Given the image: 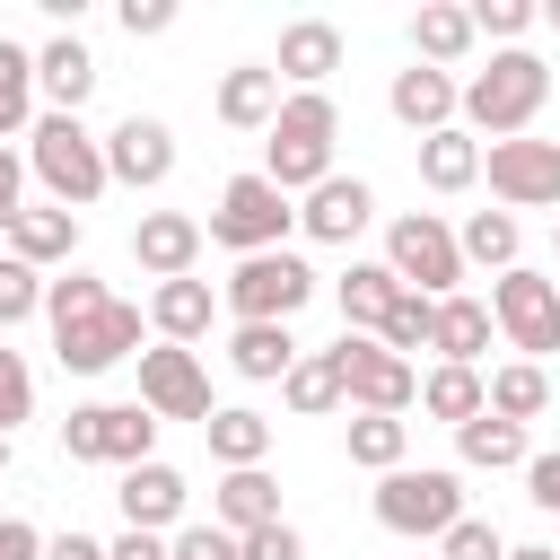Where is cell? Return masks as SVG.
I'll return each instance as SVG.
<instances>
[{
  "mask_svg": "<svg viewBox=\"0 0 560 560\" xmlns=\"http://www.w3.org/2000/svg\"><path fill=\"white\" fill-rule=\"evenodd\" d=\"M332 140H341V105L324 88H289L280 114H271V131H262V175L280 192H315L332 175Z\"/></svg>",
  "mask_w": 560,
  "mask_h": 560,
  "instance_id": "1",
  "label": "cell"
},
{
  "mask_svg": "<svg viewBox=\"0 0 560 560\" xmlns=\"http://www.w3.org/2000/svg\"><path fill=\"white\" fill-rule=\"evenodd\" d=\"M542 96H551V70H542V52L516 44V52H490V70L464 79L455 122H464V131H490V140H516V131H534Z\"/></svg>",
  "mask_w": 560,
  "mask_h": 560,
  "instance_id": "2",
  "label": "cell"
},
{
  "mask_svg": "<svg viewBox=\"0 0 560 560\" xmlns=\"http://www.w3.org/2000/svg\"><path fill=\"white\" fill-rule=\"evenodd\" d=\"M26 166H35V184L52 192V210H88V201L105 192V140H96L79 114H35Z\"/></svg>",
  "mask_w": 560,
  "mask_h": 560,
  "instance_id": "3",
  "label": "cell"
},
{
  "mask_svg": "<svg viewBox=\"0 0 560 560\" xmlns=\"http://www.w3.org/2000/svg\"><path fill=\"white\" fill-rule=\"evenodd\" d=\"M289 228H298V201H289L262 166H254V175H228V184H219V210L201 219V236L228 245L236 262H245V254H280Z\"/></svg>",
  "mask_w": 560,
  "mask_h": 560,
  "instance_id": "4",
  "label": "cell"
},
{
  "mask_svg": "<svg viewBox=\"0 0 560 560\" xmlns=\"http://www.w3.org/2000/svg\"><path fill=\"white\" fill-rule=\"evenodd\" d=\"M385 271H394L411 298H455V289H464V245H455V228H446L438 210H402V219L385 228Z\"/></svg>",
  "mask_w": 560,
  "mask_h": 560,
  "instance_id": "5",
  "label": "cell"
},
{
  "mask_svg": "<svg viewBox=\"0 0 560 560\" xmlns=\"http://www.w3.org/2000/svg\"><path fill=\"white\" fill-rule=\"evenodd\" d=\"M455 516H464V472H446V464L376 472V525H385V534H420V542H438Z\"/></svg>",
  "mask_w": 560,
  "mask_h": 560,
  "instance_id": "6",
  "label": "cell"
},
{
  "mask_svg": "<svg viewBox=\"0 0 560 560\" xmlns=\"http://www.w3.org/2000/svg\"><path fill=\"white\" fill-rule=\"evenodd\" d=\"M315 298V271H306V254H245L228 280H219V306L236 315V324H289L298 306Z\"/></svg>",
  "mask_w": 560,
  "mask_h": 560,
  "instance_id": "7",
  "label": "cell"
},
{
  "mask_svg": "<svg viewBox=\"0 0 560 560\" xmlns=\"http://www.w3.org/2000/svg\"><path fill=\"white\" fill-rule=\"evenodd\" d=\"M61 455H70V464H114V472H131V464L158 455V420H149L140 402H79V411L61 420Z\"/></svg>",
  "mask_w": 560,
  "mask_h": 560,
  "instance_id": "8",
  "label": "cell"
},
{
  "mask_svg": "<svg viewBox=\"0 0 560 560\" xmlns=\"http://www.w3.org/2000/svg\"><path fill=\"white\" fill-rule=\"evenodd\" d=\"M140 341H149V315H140L131 298H105V306H88V315L52 324V350H61V368H70V376H105V368L140 359Z\"/></svg>",
  "mask_w": 560,
  "mask_h": 560,
  "instance_id": "9",
  "label": "cell"
},
{
  "mask_svg": "<svg viewBox=\"0 0 560 560\" xmlns=\"http://www.w3.org/2000/svg\"><path fill=\"white\" fill-rule=\"evenodd\" d=\"M332 368H341V402H350V411H385V420H402V411L420 402V368L394 359V350L368 341V332H341V341H332Z\"/></svg>",
  "mask_w": 560,
  "mask_h": 560,
  "instance_id": "10",
  "label": "cell"
},
{
  "mask_svg": "<svg viewBox=\"0 0 560 560\" xmlns=\"http://www.w3.org/2000/svg\"><path fill=\"white\" fill-rule=\"evenodd\" d=\"M490 324L508 332L516 359L542 368V359L560 350V280H542V271H525V262L499 271V280H490Z\"/></svg>",
  "mask_w": 560,
  "mask_h": 560,
  "instance_id": "11",
  "label": "cell"
},
{
  "mask_svg": "<svg viewBox=\"0 0 560 560\" xmlns=\"http://www.w3.org/2000/svg\"><path fill=\"white\" fill-rule=\"evenodd\" d=\"M481 175H490V192L508 201V219H516V210H560V140H534V131L490 140V149H481Z\"/></svg>",
  "mask_w": 560,
  "mask_h": 560,
  "instance_id": "12",
  "label": "cell"
},
{
  "mask_svg": "<svg viewBox=\"0 0 560 560\" xmlns=\"http://www.w3.org/2000/svg\"><path fill=\"white\" fill-rule=\"evenodd\" d=\"M140 411H149V420H210L219 402H210L201 350H175V341L140 350Z\"/></svg>",
  "mask_w": 560,
  "mask_h": 560,
  "instance_id": "13",
  "label": "cell"
},
{
  "mask_svg": "<svg viewBox=\"0 0 560 560\" xmlns=\"http://www.w3.org/2000/svg\"><path fill=\"white\" fill-rule=\"evenodd\" d=\"M175 175V131L158 114H122L105 131V184H131V192H158Z\"/></svg>",
  "mask_w": 560,
  "mask_h": 560,
  "instance_id": "14",
  "label": "cell"
},
{
  "mask_svg": "<svg viewBox=\"0 0 560 560\" xmlns=\"http://www.w3.org/2000/svg\"><path fill=\"white\" fill-rule=\"evenodd\" d=\"M114 499H122V525H131V534H175V525H184V508H192V481H184L175 464H158V455H149V464H131V472H122V490H114Z\"/></svg>",
  "mask_w": 560,
  "mask_h": 560,
  "instance_id": "15",
  "label": "cell"
},
{
  "mask_svg": "<svg viewBox=\"0 0 560 560\" xmlns=\"http://www.w3.org/2000/svg\"><path fill=\"white\" fill-rule=\"evenodd\" d=\"M368 219H376V192H368L359 175H341V166H332V175H324V184L298 201V228H306L315 245H350Z\"/></svg>",
  "mask_w": 560,
  "mask_h": 560,
  "instance_id": "16",
  "label": "cell"
},
{
  "mask_svg": "<svg viewBox=\"0 0 560 560\" xmlns=\"http://www.w3.org/2000/svg\"><path fill=\"white\" fill-rule=\"evenodd\" d=\"M131 262H140L149 280H192V262H201V219H192V210H149V219L131 228Z\"/></svg>",
  "mask_w": 560,
  "mask_h": 560,
  "instance_id": "17",
  "label": "cell"
},
{
  "mask_svg": "<svg viewBox=\"0 0 560 560\" xmlns=\"http://www.w3.org/2000/svg\"><path fill=\"white\" fill-rule=\"evenodd\" d=\"M332 70H341V26H332V18H289L271 79H280V88H324Z\"/></svg>",
  "mask_w": 560,
  "mask_h": 560,
  "instance_id": "18",
  "label": "cell"
},
{
  "mask_svg": "<svg viewBox=\"0 0 560 560\" xmlns=\"http://www.w3.org/2000/svg\"><path fill=\"white\" fill-rule=\"evenodd\" d=\"M455 96H464V88H455V70H429V61H411V70H394V88H385V105H394V122H402V131H420V140L455 122Z\"/></svg>",
  "mask_w": 560,
  "mask_h": 560,
  "instance_id": "19",
  "label": "cell"
},
{
  "mask_svg": "<svg viewBox=\"0 0 560 560\" xmlns=\"http://www.w3.org/2000/svg\"><path fill=\"white\" fill-rule=\"evenodd\" d=\"M35 96H44V114H79V105L96 96V52H88L79 35H52V44L35 52Z\"/></svg>",
  "mask_w": 560,
  "mask_h": 560,
  "instance_id": "20",
  "label": "cell"
},
{
  "mask_svg": "<svg viewBox=\"0 0 560 560\" xmlns=\"http://www.w3.org/2000/svg\"><path fill=\"white\" fill-rule=\"evenodd\" d=\"M490 298H438V324H429V350H438V368H481V350H490Z\"/></svg>",
  "mask_w": 560,
  "mask_h": 560,
  "instance_id": "21",
  "label": "cell"
},
{
  "mask_svg": "<svg viewBox=\"0 0 560 560\" xmlns=\"http://www.w3.org/2000/svg\"><path fill=\"white\" fill-rule=\"evenodd\" d=\"M210 315H219L210 280H158V289H149V332L175 341V350H192V341L210 332Z\"/></svg>",
  "mask_w": 560,
  "mask_h": 560,
  "instance_id": "22",
  "label": "cell"
},
{
  "mask_svg": "<svg viewBox=\"0 0 560 560\" xmlns=\"http://www.w3.org/2000/svg\"><path fill=\"white\" fill-rule=\"evenodd\" d=\"M0 245H9L26 271H52V262H70V254H79V210H18Z\"/></svg>",
  "mask_w": 560,
  "mask_h": 560,
  "instance_id": "23",
  "label": "cell"
},
{
  "mask_svg": "<svg viewBox=\"0 0 560 560\" xmlns=\"http://www.w3.org/2000/svg\"><path fill=\"white\" fill-rule=\"evenodd\" d=\"M210 525H228V534H254V525H280V481L254 464V472H219V490H210Z\"/></svg>",
  "mask_w": 560,
  "mask_h": 560,
  "instance_id": "24",
  "label": "cell"
},
{
  "mask_svg": "<svg viewBox=\"0 0 560 560\" xmlns=\"http://www.w3.org/2000/svg\"><path fill=\"white\" fill-rule=\"evenodd\" d=\"M228 368H236L245 385H280V376L298 368V332H289V324H236V332H228Z\"/></svg>",
  "mask_w": 560,
  "mask_h": 560,
  "instance_id": "25",
  "label": "cell"
},
{
  "mask_svg": "<svg viewBox=\"0 0 560 560\" xmlns=\"http://www.w3.org/2000/svg\"><path fill=\"white\" fill-rule=\"evenodd\" d=\"M201 438H210V455H219L228 472H254V464L271 455V420H262L254 402H219V411L201 420Z\"/></svg>",
  "mask_w": 560,
  "mask_h": 560,
  "instance_id": "26",
  "label": "cell"
},
{
  "mask_svg": "<svg viewBox=\"0 0 560 560\" xmlns=\"http://www.w3.org/2000/svg\"><path fill=\"white\" fill-rule=\"evenodd\" d=\"M472 44H481V35H472V9H455V0H429V9L411 18V61H429V70H455Z\"/></svg>",
  "mask_w": 560,
  "mask_h": 560,
  "instance_id": "27",
  "label": "cell"
},
{
  "mask_svg": "<svg viewBox=\"0 0 560 560\" xmlns=\"http://www.w3.org/2000/svg\"><path fill=\"white\" fill-rule=\"evenodd\" d=\"M271 114H280V79H271V61H245V70L219 79V122H228V131H271Z\"/></svg>",
  "mask_w": 560,
  "mask_h": 560,
  "instance_id": "28",
  "label": "cell"
},
{
  "mask_svg": "<svg viewBox=\"0 0 560 560\" xmlns=\"http://www.w3.org/2000/svg\"><path fill=\"white\" fill-rule=\"evenodd\" d=\"M420 184H429V192H472V184H481V140H472L464 122L429 131V140H420Z\"/></svg>",
  "mask_w": 560,
  "mask_h": 560,
  "instance_id": "29",
  "label": "cell"
},
{
  "mask_svg": "<svg viewBox=\"0 0 560 560\" xmlns=\"http://www.w3.org/2000/svg\"><path fill=\"white\" fill-rule=\"evenodd\" d=\"M332 298H341V332H368V341H376V324H385V306L402 298V280H394L385 262H350Z\"/></svg>",
  "mask_w": 560,
  "mask_h": 560,
  "instance_id": "30",
  "label": "cell"
},
{
  "mask_svg": "<svg viewBox=\"0 0 560 560\" xmlns=\"http://www.w3.org/2000/svg\"><path fill=\"white\" fill-rule=\"evenodd\" d=\"M542 402H551V376H542L534 359H508V368L481 376V411H499V420H516V429H525Z\"/></svg>",
  "mask_w": 560,
  "mask_h": 560,
  "instance_id": "31",
  "label": "cell"
},
{
  "mask_svg": "<svg viewBox=\"0 0 560 560\" xmlns=\"http://www.w3.org/2000/svg\"><path fill=\"white\" fill-rule=\"evenodd\" d=\"M455 245H464V271L481 262V271H516V254H525V228L508 219V210H472L464 228H455Z\"/></svg>",
  "mask_w": 560,
  "mask_h": 560,
  "instance_id": "32",
  "label": "cell"
},
{
  "mask_svg": "<svg viewBox=\"0 0 560 560\" xmlns=\"http://www.w3.org/2000/svg\"><path fill=\"white\" fill-rule=\"evenodd\" d=\"M280 402H289L298 420H324V411H341V368H332V350H298V368L280 376Z\"/></svg>",
  "mask_w": 560,
  "mask_h": 560,
  "instance_id": "33",
  "label": "cell"
},
{
  "mask_svg": "<svg viewBox=\"0 0 560 560\" xmlns=\"http://www.w3.org/2000/svg\"><path fill=\"white\" fill-rule=\"evenodd\" d=\"M455 455H464L472 472H508V464H525L534 446H525V429H516V420L481 411V420H464V429H455Z\"/></svg>",
  "mask_w": 560,
  "mask_h": 560,
  "instance_id": "34",
  "label": "cell"
},
{
  "mask_svg": "<svg viewBox=\"0 0 560 560\" xmlns=\"http://www.w3.org/2000/svg\"><path fill=\"white\" fill-rule=\"evenodd\" d=\"M402 455H411V420L350 411V464H359V472H402Z\"/></svg>",
  "mask_w": 560,
  "mask_h": 560,
  "instance_id": "35",
  "label": "cell"
},
{
  "mask_svg": "<svg viewBox=\"0 0 560 560\" xmlns=\"http://www.w3.org/2000/svg\"><path fill=\"white\" fill-rule=\"evenodd\" d=\"M18 131H35V52L0 35V149Z\"/></svg>",
  "mask_w": 560,
  "mask_h": 560,
  "instance_id": "36",
  "label": "cell"
},
{
  "mask_svg": "<svg viewBox=\"0 0 560 560\" xmlns=\"http://www.w3.org/2000/svg\"><path fill=\"white\" fill-rule=\"evenodd\" d=\"M420 411L446 420V429L481 420V368H429V376H420Z\"/></svg>",
  "mask_w": 560,
  "mask_h": 560,
  "instance_id": "37",
  "label": "cell"
},
{
  "mask_svg": "<svg viewBox=\"0 0 560 560\" xmlns=\"http://www.w3.org/2000/svg\"><path fill=\"white\" fill-rule=\"evenodd\" d=\"M429 324H438V298H411V289H402V298L385 306V324H376V341H385L394 359H411V350H429Z\"/></svg>",
  "mask_w": 560,
  "mask_h": 560,
  "instance_id": "38",
  "label": "cell"
},
{
  "mask_svg": "<svg viewBox=\"0 0 560 560\" xmlns=\"http://www.w3.org/2000/svg\"><path fill=\"white\" fill-rule=\"evenodd\" d=\"M534 18H542V9H534V0H472V35H490V44H499V52H516V44H525V26H534Z\"/></svg>",
  "mask_w": 560,
  "mask_h": 560,
  "instance_id": "39",
  "label": "cell"
},
{
  "mask_svg": "<svg viewBox=\"0 0 560 560\" xmlns=\"http://www.w3.org/2000/svg\"><path fill=\"white\" fill-rule=\"evenodd\" d=\"M438 560H508V534H499L490 516H455V525L438 534Z\"/></svg>",
  "mask_w": 560,
  "mask_h": 560,
  "instance_id": "40",
  "label": "cell"
},
{
  "mask_svg": "<svg viewBox=\"0 0 560 560\" xmlns=\"http://www.w3.org/2000/svg\"><path fill=\"white\" fill-rule=\"evenodd\" d=\"M26 315H44V271H26L18 254H0V332L26 324Z\"/></svg>",
  "mask_w": 560,
  "mask_h": 560,
  "instance_id": "41",
  "label": "cell"
},
{
  "mask_svg": "<svg viewBox=\"0 0 560 560\" xmlns=\"http://www.w3.org/2000/svg\"><path fill=\"white\" fill-rule=\"evenodd\" d=\"M18 420H35V368L0 341V438H18Z\"/></svg>",
  "mask_w": 560,
  "mask_h": 560,
  "instance_id": "42",
  "label": "cell"
},
{
  "mask_svg": "<svg viewBox=\"0 0 560 560\" xmlns=\"http://www.w3.org/2000/svg\"><path fill=\"white\" fill-rule=\"evenodd\" d=\"M114 289L96 280V271H61V280H44V315L52 324H70V315H88V306H105Z\"/></svg>",
  "mask_w": 560,
  "mask_h": 560,
  "instance_id": "43",
  "label": "cell"
},
{
  "mask_svg": "<svg viewBox=\"0 0 560 560\" xmlns=\"http://www.w3.org/2000/svg\"><path fill=\"white\" fill-rule=\"evenodd\" d=\"M166 560H245L228 525H175L166 534Z\"/></svg>",
  "mask_w": 560,
  "mask_h": 560,
  "instance_id": "44",
  "label": "cell"
},
{
  "mask_svg": "<svg viewBox=\"0 0 560 560\" xmlns=\"http://www.w3.org/2000/svg\"><path fill=\"white\" fill-rule=\"evenodd\" d=\"M236 551H245V560H306V534L280 516V525H254V534H236Z\"/></svg>",
  "mask_w": 560,
  "mask_h": 560,
  "instance_id": "45",
  "label": "cell"
},
{
  "mask_svg": "<svg viewBox=\"0 0 560 560\" xmlns=\"http://www.w3.org/2000/svg\"><path fill=\"white\" fill-rule=\"evenodd\" d=\"M525 499H534L542 516H560V446H551V455H525Z\"/></svg>",
  "mask_w": 560,
  "mask_h": 560,
  "instance_id": "46",
  "label": "cell"
},
{
  "mask_svg": "<svg viewBox=\"0 0 560 560\" xmlns=\"http://www.w3.org/2000/svg\"><path fill=\"white\" fill-rule=\"evenodd\" d=\"M175 26V0H122V35L140 44V35H166Z\"/></svg>",
  "mask_w": 560,
  "mask_h": 560,
  "instance_id": "47",
  "label": "cell"
},
{
  "mask_svg": "<svg viewBox=\"0 0 560 560\" xmlns=\"http://www.w3.org/2000/svg\"><path fill=\"white\" fill-rule=\"evenodd\" d=\"M18 210H26V166H18V149H0V236H9Z\"/></svg>",
  "mask_w": 560,
  "mask_h": 560,
  "instance_id": "48",
  "label": "cell"
},
{
  "mask_svg": "<svg viewBox=\"0 0 560 560\" xmlns=\"http://www.w3.org/2000/svg\"><path fill=\"white\" fill-rule=\"evenodd\" d=\"M0 560H44V534L26 516H0Z\"/></svg>",
  "mask_w": 560,
  "mask_h": 560,
  "instance_id": "49",
  "label": "cell"
},
{
  "mask_svg": "<svg viewBox=\"0 0 560 560\" xmlns=\"http://www.w3.org/2000/svg\"><path fill=\"white\" fill-rule=\"evenodd\" d=\"M44 560H105V542L70 525V534H44Z\"/></svg>",
  "mask_w": 560,
  "mask_h": 560,
  "instance_id": "50",
  "label": "cell"
},
{
  "mask_svg": "<svg viewBox=\"0 0 560 560\" xmlns=\"http://www.w3.org/2000/svg\"><path fill=\"white\" fill-rule=\"evenodd\" d=\"M105 560H166V534H131V525H122V534L105 542Z\"/></svg>",
  "mask_w": 560,
  "mask_h": 560,
  "instance_id": "51",
  "label": "cell"
},
{
  "mask_svg": "<svg viewBox=\"0 0 560 560\" xmlns=\"http://www.w3.org/2000/svg\"><path fill=\"white\" fill-rule=\"evenodd\" d=\"M508 560H560L551 542H508Z\"/></svg>",
  "mask_w": 560,
  "mask_h": 560,
  "instance_id": "52",
  "label": "cell"
},
{
  "mask_svg": "<svg viewBox=\"0 0 560 560\" xmlns=\"http://www.w3.org/2000/svg\"><path fill=\"white\" fill-rule=\"evenodd\" d=\"M542 18H551V26H560V0H551V9H542Z\"/></svg>",
  "mask_w": 560,
  "mask_h": 560,
  "instance_id": "53",
  "label": "cell"
},
{
  "mask_svg": "<svg viewBox=\"0 0 560 560\" xmlns=\"http://www.w3.org/2000/svg\"><path fill=\"white\" fill-rule=\"evenodd\" d=\"M0 472H9V438H0Z\"/></svg>",
  "mask_w": 560,
  "mask_h": 560,
  "instance_id": "54",
  "label": "cell"
},
{
  "mask_svg": "<svg viewBox=\"0 0 560 560\" xmlns=\"http://www.w3.org/2000/svg\"><path fill=\"white\" fill-rule=\"evenodd\" d=\"M551 245H560V219H551Z\"/></svg>",
  "mask_w": 560,
  "mask_h": 560,
  "instance_id": "55",
  "label": "cell"
}]
</instances>
